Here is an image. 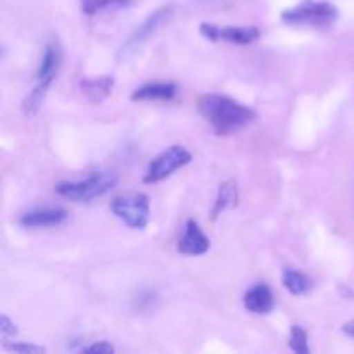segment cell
I'll list each match as a JSON object with an SVG mask.
<instances>
[{
    "instance_id": "cell-1",
    "label": "cell",
    "mask_w": 354,
    "mask_h": 354,
    "mask_svg": "<svg viewBox=\"0 0 354 354\" xmlns=\"http://www.w3.org/2000/svg\"><path fill=\"white\" fill-rule=\"evenodd\" d=\"M197 111L218 135H230L249 127L258 118L256 111L223 93H204Z\"/></svg>"
},
{
    "instance_id": "cell-2",
    "label": "cell",
    "mask_w": 354,
    "mask_h": 354,
    "mask_svg": "<svg viewBox=\"0 0 354 354\" xmlns=\"http://www.w3.org/2000/svg\"><path fill=\"white\" fill-rule=\"evenodd\" d=\"M118 175L111 171H97L83 180H66L55 185V194L71 203L88 204L109 194L118 185Z\"/></svg>"
},
{
    "instance_id": "cell-3",
    "label": "cell",
    "mask_w": 354,
    "mask_h": 354,
    "mask_svg": "<svg viewBox=\"0 0 354 354\" xmlns=\"http://www.w3.org/2000/svg\"><path fill=\"white\" fill-rule=\"evenodd\" d=\"M337 17V6L327 0H303L280 14V19L292 26H322L335 23Z\"/></svg>"
},
{
    "instance_id": "cell-4",
    "label": "cell",
    "mask_w": 354,
    "mask_h": 354,
    "mask_svg": "<svg viewBox=\"0 0 354 354\" xmlns=\"http://www.w3.org/2000/svg\"><path fill=\"white\" fill-rule=\"evenodd\" d=\"M109 209L120 221L133 230H144L151 221V199L142 192H130L111 201Z\"/></svg>"
},
{
    "instance_id": "cell-5",
    "label": "cell",
    "mask_w": 354,
    "mask_h": 354,
    "mask_svg": "<svg viewBox=\"0 0 354 354\" xmlns=\"http://www.w3.org/2000/svg\"><path fill=\"white\" fill-rule=\"evenodd\" d=\"M194 156L183 145H169L168 149L161 152V154L156 156L151 162H149L147 169H145L144 175V183L147 185H154V183L162 182V180L169 178L175 171L185 168L192 162Z\"/></svg>"
},
{
    "instance_id": "cell-6",
    "label": "cell",
    "mask_w": 354,
    "mask_h": 354,
    "mask_svg": "<svg viewBox=\"0 0 354 354\" xmlns=\"http://www.w3.org/2000/svg\"><path fill=\"white\" fill-rule=\"evenodd\" d=\"M199 33L209 41H228L234 45H252L261 38L256 26H218L214 23H201Z\"/></svg>"
},
{
    "instance_id": "cell-7",
    "label": "cell",
    "mask_w": 354,
    "mask_h": 354,
    "mask_svg": "<svg viewBox=\"0 0 354 354\" xmlns=\"http://www.w3.org/2000/svg\"><path fill=\"white\" fill-rule=\"evenodd\" d=\"M173 17V6H165L156 9L154 12L149 14L144 21L140 23V26L130 35L124 45L121 47V55H130L147 40L149 37L156 33L161 26H165L169 19Z\"/></svg>"
},
{
    "instance_id": "cell-8",
    "label": "cell",
    "mask_w": 354,
    "mask_h": 354,
    "mask_svg": "<svg viewBox=\"0 0 354 354\" xmlns=\"http://www.w3.org/2000/svg\"><path fill=\"white\" fill-rule=\"evenodd\" d=\"M211 249V241L197 220L189 218L185 223V232L183 237L176 244V251L183 256H203Z\"/></svg>"
},
{
    "instance_id": "cell-9",
    "label": "cell",
    "mask_w": 354,
    "mask_h": 354,
    "mask_svg": "<svg viewBox=\"0 0 354 354\" xmlns=\"http://www.w3.org/2000/svg\"><path fill=\"white\" fill-rule=\"evenodd\" d=\"M244 308L252 315H259V317H265L270 315L275 308V296H273V290L270 289L268 283L259 282L254 283L251 289L245 290L244 294Z\"/></svg>"
},
{
    "instance_id": "cell-10",
    "label": "cell",
    "mask_w": 354,
    "mask_h": 354,
    "mask_svg": "<svg viewBox=\"0 0 354 354\" xmlns=\"http://www.w3.org/2000/svg\"><path fill=\"white\" fill-rule=\"evenodd\" d=\"M68 216V211L62 207H45V209L28 211L19 218L17 223L23 228H50L64 223Z\"/></svg>"
},
{
    "instance_id": "cell-11",
    "label": "cell",
    "mask_w": 354,
    "mask_h": 354,
    "mask_svg": "<svg viewBox=\"0 0 354 354\" xmlns=\"http://www.w3.org/2000/svg\"><path fill=\"white\" fill-rule=\"evenodd\" d=\"M62 64V48L57 41H50L47 44V47L44 48V54H41L40 64H38L37 75H35V82H47L54 83V80L57 78L59 69Z\"/></svg>"
},
{
    "instance_id": "cell-12",
    "label": "cell",
    "mask_w": 354,
    "mask_h": 354,
    "mask_svg": "<svg viewBox=\"0 0 354 354\" xmlns=\"http://www.w3.org/2000/svg\"><path fill=\"white\" fill-rule=\"evenodd\" d=\"M178 95V86L171 82H156L142 85L131 92L130 99L133 102H144V100H173Z\"/></svg>"
},
{
    "instance_id": "cell-13",
    "label": "cell",
    "mask_w": 354,
    "mask_h": 354,
    "mask_svg": "<svg viewBox=\"0 0 354 354\" xmlns=\"http://www.w3.org/2000/svg\"><path fill=\"white\" fill-rule=\"evenodd\" d=\"M83 95L92 104H100L113 93L114 76H99V78H83L80 82Z\"/></svg>"
},
{
    "instance_id": "cell-14",
    "label": "cell",
    "mask_w": 354,
    "mask_h": 354,
    "mask_svg": "<svg viewBox=\"0 0 354 354\" xmlns=\"http://www.w3.org/2000/svg\"><path fill=\"white\" fill-rule=\"evenodd\" d=\"M239 201V189H237V182L235 180H227L220 185L216 194V199H214L213 209H211V216L213 220H216L221 213H225L230 207L237 206Z\"/></svg>"
},
{
    "instance_id": "cell-15",
    "label": "cell",
    "mask_w": 354,
    "mask_h": 354,
    "mask_svg": "<svg viewBox=\"0 0 354 354\" xmlns=\"http://www.w3.org/2000/svg\"><path fill=\"white\" fill-rule=\"evenodd\" d=\"M282 286L292 296H304L311 290L313 282L304 272L297 268H286L282 272Z\"/></svg>"
},
{
    "instance_id": "cell-16",
    "label": "cell",
    "mask_w": 354,
    "mask_h": 354,
    "mask_svg": "<svg viewBox=\"0 0 354 354\" xmlns=\"http://www.w3.org/2000/svg\"><path fill=\"white\" fill-rule=\"evenodd\" d=\"M131 3V0H80L82 12L85 16H95L109 9H124Z\"/></svg>"
},
{
    "instance_id": "cell-17",
    "label": "cell",
    "mask_w": 354,
    "mask_h": 354,
    "mask_svg": "<svg viewBox=\"0 0 354 354\" xmlns=\"http://www.w3.org/2000/svg\"><path fill=\"white\" fill-rule=\"evenodd\" d=\"M289 348H290V351H294L296 354H310L311 353L310 337H308V332L303 325H299V324L290 325Z\"/></svg>"
},
{
    "instance_id": "cell-18",
    "label": "cell",
    "mask_w": 354,
    "mask_h": 354,
    "mask_svg": "<svg viewBox=\"0 0 354 354\" xmlns=\"http://www.w3.org/2000/svg\"><path fill=\"white\" fill-rule=\"evenodd\" d=\"M3 348L9 349V351L17 353V354H44L47 353V349L44 346L33 344V342H3Z\"/></svg>"
},
{
    "instance_id": "cell-19",
    "label": "cell",
    "mask_w": 354,
    "mask_h": 354,
    "mask_svg": "<svg viewBox=\"0 0 354 354\" xmlns=\"http://www.w3.org/2000/svg\"><path fill=\"white\" fill-rule=\"evenodd\" d=\"M80 351L85 354H113L116 349H114V346L111 344L109 341H99V342H92V344L88 346H83Z\"/></svg>"
},
{
    "instance_id": "cell-20",
    "label": "cell",
    "mask_w": 354,
    "mask_h": 354,
    "mask_svg": "<svg viewBox=\"0 0 354 354\" xmlns=\"http://www.w3.org/2000/svg\"><path fill=\"white\" fill-rule=\"evenodd\" d=\"M17 332L19 330H17L16 324H14L7 315H2V317H0V334H2V337H16Z\"/></svg>"
},
{
    "instance_id": "cell-21",
    "label": "cell",
    "mask_w": 354,
    "mask_h": 354,
    "mask_svg": "<svg viewBox=\"0 0 354 354\" xmlns=\"http://www.w3.org/2000/svg\"><path fill=\"white\" fill-rule=\"evenodd\" d=\"M342 332H344L346 335H349V337L354 339V320L348 322V324L342 325Z\"/></svg>"
}]
</instances>
